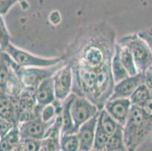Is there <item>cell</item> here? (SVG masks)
<instances>
[{
	"instance_id": "6da1fadb",
	"label": "cell",
	"mask_w": 152,
	"mask_h": 151,
	"mask_svg": "<svg viewBox=\"0 0 152 151\" xmlns=\"http://www.w3.org/2000/svg\"><path fill=\"white\" fill-rule=\"evenodd\" d=\"M123 132L127 150H135L152 132V119L144 116L140 107L132 105Z\"/></svg>"
},
{
	"instance_id": "7a4b0ae2",
	"label": "cell",
	"mask_w": 152,
	"mask_h": 151,
	"mask_svg": "<svg viewBox=\"0 0 152 151\" xmlns=\"http://www.w3.org/2000/svg\"><path fill=\"white\" fill-rule=\"evenodd\" d=\"M9 63L12 68L18 75L24 88L36 90L44 80L52 77L64 64L63 61L58 63L50 66H33V67H22L12 61L9 56Z\"/></svg>"
},
{
	"instance_id": "3957f363",
	"label": "cell",
	"mask_w": 152,
	"mask_h": 151,
	"mask_svg": "<svg viewBox=\"0 0 152 151\" xmlns=\"http://www.w3.org/2000/svg\"><path fill=\"white\" fill-rule=\"evenodd\" d=\"M118 43L126 47L131 52L139 73H145L152 66V52L150 47L139 33L126 36L121 39Z\"/></svg>"
},
{
	"instance_id": "277c9868",
	"label": "cell",
	"mask_w": 152,
	"mask_h": 151,
	"mask_svg": "<svg viewBox=\"0 0 152 151\" xmlns=\"http://www.w3.org/2000/svg\"><path fill=\"white\" fill-rule=\"evenodd\" d=\"M5 52L12 59L14 62L22 67L33 66H50L62 61L61 58H45L36 56L33 54L10 43L6 47Z\"/></svg>"
},
{
	"instance_id": "5b68a950",
	"label": "cell",
	"mask_w": 152,
	"mask_h": 151,
	"mask_svg": "<svg viewBox=\"0 0 152 151\" xmlns=\"http://www.w3.org/2000/svg\"><path fill=\"white\" fill-rule=\"evenodd\" d=\"M99 112V107L90 100L75 95L70 105V114L76 132L83 123L97 115Z\"/></svg>"
},
{
	"instance_id": "8992f818",
	"label": "cell",
	"mask_w": 152,
	"mask_h": 151,
	"mask_svg": "<svg viewBox=\"0 0 152 151\" xmlns=\"http://www.w3.org/2000/svg\"><path fill=\"white\" fill-rule=\"evenodd\" d=\"M73 70L70 65H63L52 76L55 99L62 102L72 91Z\"/></svg>"
},
{
	"instance_id": "52a82bcc",
	"label": "cell",
	"mask_w": 152,
	"mask_h": 151,
	"mask_svg": "<svg viewBox=\"0 0 152 151\" xmlns=\"http://www.w3.org/2000/svg\"><path fill=\"white\" fill-rule=\"evenodd\" d=\"M55 120L46 123L42 121L39 116H37L27 121L20 123L18 125L20 139L35 138L42 140L46 135L47 131L54 123Z\"/></svg>"
},
{
	"instance_id": "ba28073f",
	"label": "cell",
	"mask_w": 152,
	"mask_h": 151,
	"mask_svg": "<svg viewBox=\"0 0 152 151\" xmlns=\"http://www.w3.org/2000/svg\"><path fill=\"white\" fill-rule=\"evenodd\" d=\"M143 83H145L144 73H138L134 76L126 77L114 84L108 99L129 98L134 91Z\"/></svg>"
},
{
	"instance_id": "9c48e42d",
	"label": "cell",
	"mask_w": 152,
	"mask_h": 151,
	"mask_svg": "<svg viewBox=\"0 0 152 151\" xmlns=\"http://www.w3.org/2000/svg\"><path fill=\"white\" fill-rule=\"evenodd\" d=\"M132 104L129 98L107 99L103 108L119 125L124 126L129 116Z\"/></svg>"
},
{
	"instance_id": "30bf717a",
	"label": "cell",
	"mask_w": 152,
	"mask_h": 151,
	"mask_svg": "<svg viewBox=\"0 0 152 151\" xmlns=\"http://www.w3.org/2000/svg\"><path fill=\"white\" fill-rule=\"evenodd\" d=\"M98 115L99 113L83 123L76 132L78 137L80 151H89L92 150L95 129L97 125Z\"/></svg>"
},
{
	"instance_id": "8fae6325",
	"label": "cell",
	"mask_w": 152,
	"mask_h": 151,
	"mask_svg": "<svg viewBox=\"0 0 152 151\" xmlns=\"http://www.w3.org/2000/svg\"><path fill=\"white\" fill-rule=\"evenodd\" d=\"M0 116L18 125L15 97H12L5 92L0 91Z\"/></svg>"
},
{
	"instance_id": "7c38bea8",
	"label": "cell",
	"mask_w": 152,
	"mask_h": 151,
	"mask_svg": "<svg viewBox=\"0 0 152 151\" xmlns=\"http://www.w3.org/2000/svg\"><path fill=\"white\" fill-rule=\"evenodd\" d=\"M35 96L37 104L43 107L56 101L54 90L52 77L44 80L35 90Z\"/></svg>"
},
{
	"instance_id": "4fadbf2b",
	"label": "cell",
	"mask_w": 152,
	"mask_h": 151,
	"mask_svg": "<svg viewBox=\"0 0 152 151\" xmlns=\"http://www.w3.org/2000/svg\"><path fill=\"white\" fill-rule=\"evenodd\" d=\"M104 58L101 50L95 46H92L86 49L83 57V69L92 71H99L104 68Z\"/></svg>"
},
{
	"instance_id": "5bb4252c",
	"label": "cell",
	"mask_w": 152,
	"mask_h": 151,
	"mask_svg": "<svg viewBox=\"0 0 152 151\" xmlns=\"http://www.w3.org/2000/svg\"><path fill=\"white\" fill-rule=\"evenodd\" d=\"M74 96H75L74 94H70L61 103V110L60 113L62 122L61 135L76 133L74 123L70 114V105L74 100Z\"/></svg>"
},
{
	"instance_id": "9a60e30c",
	"label": "cell",
	"mask_w": 152,
	"mask_h": 151,
	"mask_svg": "<svg viewBox=\"0 0 152 151\" xmlns=\"http://www.w3.org/2000/svg\"><path fill=\"white\" fill-rule=\"evenodd\" d=\"M20 142L18 127L14 126L4 137L0 139V151L17 150Z\"/></svg>"
},
{
	"instance_id": "2e32d148",
	"label": "cell",
	"mask_w": 152,
	"mask_h": 151,
	"mask_svg": "<svg viewBox=\"0 0 152 151\" xmlns=\"http://www.w3.org/2000/svg\"><path fill=\"white\" fill-rule=\"evenodd\" d=\"M115 48L117 50L121 63L124 65V68L126 69L129 76H134L137 74L139 72L136 68L132 54L129 49L120 43H117L115 45Z\"/></svg>"
},
{
	"instance_id": "e0dca14e",
	"label": "cell",
	"mask_w": 152,
	"mask_h": 151,
	"mask_svg": "<svg viewBox=\"0 0 152 151\" xmlns=\"http://www.w3.org/2000/svg\"><path fill=\"white\" fill-rule=\"evenodd\" d=\"M14 73L9 61V55L5 52H0V91L5 92L7 83Z\"/></svg>"
},
{
	"instance_id": "ac0fdd59",
	"label": "cell",
	"mask_w": 152,
	"mask_h": 151,
	"mask_svg": "<svg viewBox=\"0 0 152 151\" xmlns=\"http://www.w3.org/2000/svg\"><path fill=\"white\" fill-rule=\"evenodd\" d=\"M104 150L106 151H126L124 140L123 126L119 125L117 129L109 135Z\"/></svg>"
},
{
	"instance_id": "d6986e66",
	"label": "cell",
	"mask_w": 152,
	"mask_h": 151,
	"mask_svg": "<svg viewBox=\"0 0 152 151\" xmlns=\"http://www.w3.org/2000/svg\"><path fill=\"white\" fill-rule=\"evenodd\" d=\"M110 73H111L114 84L121 81L126 77H129V74L121 63L118 52L116 48L114 49V55L112 57L111 61H110Z\"/></svg>"
},
{
	"instance_id": "ffe728a7",
	"label": "cell",
	"mask_w": 152,
	"mask_h": 151,
	"mask_svg": "<svg viewBox=\"0 0 152 151\" xmlns=\"http://www.w3.org/2000/svg\"><path fill=\"white\" fill-rule=\"evenodd\" d=\"M97 124L109 135H111L119 125H121L112 118L104 108L99 110Z\"/></svg>"
},
{
	"instance_id": "44dd1931",
	"label": "cell",
	"mask_w": 152,
	"mask_h": 151,
	"mask_svg": "<svg viewBox=\"0 0 152 151\" xmlns=\"http://www.w3.org/2000/svg\"><path fill=\"white\" fill-rule=\"evenodd\" d=\"M151 96V92L150 89L145 83H143L134 91L133 93L129 97V100L132 105L141 108Z\"/></svg>"
},
{
	"instance_id": "7402d4cb",
	"label": "cell",
	"mask_w": 152,
	"mask_h": 151,
	"mask_svg": "<svg viewBox=\"0 0 152 151\" xmlns=\"http://www.w3.org/2000/svg\"><path fill=\"white\" fill-rule=\"evenodd\" d=\"M60 147L62 151L80 150V143L77 134L72 133L61 135Z\"/></svg>"
},
{
	"instance_id": "603a6c76",
	"label": "cell",
	"mask_w": 152,
	"mask_h": 151,
	"mask_svg": "<svg viewBox=\"0 0 152 151\" xmlns=\"http://www.w3.org/2000/svg\"><path fill=\"white\" fill-rule=\"evenodd\" d=\"M109 135L104 131L99 125H96L95 129V138H94L93 145H92V150L95 151H102L104 150L108 140Z\"/></svg>"
},
{
	"instance_id": "cb8c5ba5",
	"label": "cell",
	"mask_w": 152,
	"mask_h": 151,
	"mask_svg": "<svg viewBox=\"0 0 152 151\" xmlns=\"http://www.w3.org/2000/svg\"><path fill=\"white\" fill-rule=\"evenodd\" d=\"M41 145V140L35 138H23L17 150L19 151H39Z\"/></svg>"
},
{
	"instance_id": "d4e9b609",
	"label": "cell",
	"mask_w": 152,
	"mask_h": 151,
	"mask_svg": "<svg viewBox=\"0 0 152 151\" xmlns=\"http://www.w3.org/2000/svg\"><path fill=\"white\" fill-rule=\"evenodd\" d=\"M10 43V36L3 19V15L0 14V48L2 51L6 48Z\"/></svg>"
},
{
	"instance_id": "484cf974",
	"label": "cell",
	"mask_w": 152,
	"mask_h": 151,
	"mask_svg": "<svg viewBox=\"0 0 152 151\" xmlns=\"http://www.w3.org/2000/svg\"><path fill=\"white\" fill-rule=\"evenodd\" d=\"M23 0H0V14L5 15L8 13L12 6Z\"/></svg>"
},
{
	"instance_id": "4316f807",
	"label": "cell",
	"mask_w": 152,
	"mask_h": 151,
	"mask_svg": "<svg viewBox=\"0 0 152 151\" xmlns=\"http://www.w3.org/2000/svg\"><path fill=\"white\" fill-rule=\"evenodd\" d=\"M14 126L13 123L0 116V138L5 136Z\"/></svg>"
},
{
	"instance_id": "83f0119b",
	"label": "cell",
	"mask_w": 152,
	"mask_h": 151,
	"mask_svg": "<svg viewBox=\"0 0 152 151\" xmlns=\"http://www.w3.org/2000/svg\"><path fill=\"white\" fill-rule=\"evenodd\" d=\"M139 35L142 38H143L145 40L146 42L148 43V45H149L151 48V51L152 52V33L150 30H146V31L141 32L139 33Z\"/></svg>"
},
{
	"instance_id": "f1b7e54d",
	"label": "cell",
	"mask_w": 152,
	"mask_h": 151,
	"mask_svg": "<svg viewBox=\"0 0 152 151\" xmlns=\"http://www.w3.org/2000/svg\"><path fill=\"white\" fill-rule=\"evenodd\" d=\"M149 30H150V31L152 33V27H151V29H149Z\"/></svg>"
},
{
	"instance_id": "f546056e",
	"label": "cell",
	"mask_w": 152,
	"mask_h": 151,
	"mask_svg": "<svg viewBox=\"0 0 152 151\" xmlns=\"http://www.w3.org/2000/svg\"><path fill=\"white\" fill-rule=\"evenodd\" d=\"M2 52V50H1V48H0V52Z\"/></svg>"
},
{
	"instance_id": "4dcf8cb0",
	"label": "cell",
	"mask_w": 152,
	"mask_h": 151,
	"mask_svg": "<svg viewBox=\"0 0 152 151\" xmlns=\"http://www.w3.org/2000/svg\"><path fill=\"white\" fill-rule=\"evenodd\" d=\"M0 139H1V138H0Z\"/></svg>"
}]
</instances>
